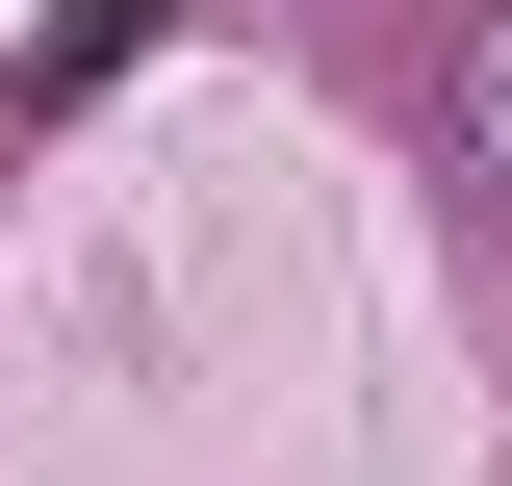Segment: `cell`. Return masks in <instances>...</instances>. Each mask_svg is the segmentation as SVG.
Returning <instances> with one entry per match:
<instances>
[{
  "label": "cell",
  "instance_id": "6da1fadb",
  "mask_svg": "<svg viewBox=\"0 0 512 486\" xmlns=\"http://www.w3.org/2000/svg\"><path fill=\"white\" fill-rule=\"evenodd\" d=\"M154 26H180V0H77L52 52H26V128H52V103H103V77H128V52H154Z\"/></svg>",
  "mask_w": 512,
  "mask_h": 486
}]
</instances>
